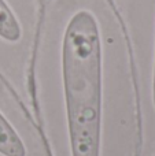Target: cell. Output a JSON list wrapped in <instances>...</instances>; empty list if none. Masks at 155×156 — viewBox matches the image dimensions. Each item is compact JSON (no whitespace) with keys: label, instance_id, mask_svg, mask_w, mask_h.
Here are the masks:
<instances>
[{"label":"cell","instance_id":"1","mask_svg":"<svg viewBox=\"0 0 155 156\" xmlns=\"http://www.w3.org/2000/svg\"><path fill=\"white\" fill-rule=\"evenodd\" d=\"M62 82L71 156H100L103 47L99 23L77 11L62 38Z\"/></svg>","mask_w":155,"mask_h":156},{"label":"cell","instance_id":"2","mask_svg":"<svg viewBox=\"0 0 155 156\" xmlns=\"http://www.w3.org/2000/svg\"><path fill=\"white\" fill-rule=\"evenodd\" d=\"M0 155L26 156L25 143L2 112H0Z\"/></svg>","mask_w":155,"mask_h":156},{"label":"cell","instance_id":"3","mask_svg":"<svg viewBox=\"0 0 155 156\" xmlns=\"http://www.w3.org/2000/svg\"><path fill=\"white\" fill-rule=\"evenodd\" d=\"M0 38L8 43H18L22 38V27L8 4L0 0Z\"/></svg>","mask_w":155,"mask_h":156},{"label":"cell","instance_id":"4","mask_svg":"<svg viewBox=\"0 0 155 156\" xmlns=\"http://www.w3.org/2000/svg\"><path fill=\"white\" fill-rule=\"evenodd\" d=\"M153 103L155 107V58H154V70H153Z\"/></svg>","mask_w":155,"mask_h":156}]
</instances>
